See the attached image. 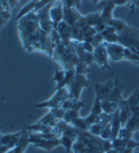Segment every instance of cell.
Listing matches in <instances>:
<instances>
[{"label":"cell","mask_w":139,"mask_h":153,"mask_svg":"<svg viewBox=\"0 0 139 153\" xmlns=\"http://www.w3.org/2000/svg\"><path fill=\"white\" fill-rule=\"evenodd\" d=\"M100 137L104 140H111V126L110 124L106 126L104 129L102 130V133L100 135Z\"/></svg>","instance_id":"obj_35"},{"label":"cell","mask_w":139,"mask_h":153,"mask_svg":"<svg viewBox=\"0 0 139 153\" xmlns=\"http://www.w3.org/2000/svg\"><path fill=\"white\" fill-rule=\"evenodd\" d=\"M18 30L26 52L44 53L49 57H53L54 49L51 33L41 28L35 12L31 11L18 20Z\"/></svg>","instance_id":"obj_1"},{"label":"cell","mask_w":139,"mask_h":153,"mask_svg":"<svg viewBox=\"0 0 139 153\" xmlns=\"http://www.w3.org/2000/svg\"><path fill=\"white\" fill-rule=\"evenodd\" d=\"M113 114H105V113H101L99 114V116L97 119V122L95 123H100L104 127L106 126H108L109 124L111 123V120H112Z\"/></svg>","instance_id":"obj_28"},{"label":"cell","mask_w":139,"mask_h":153,"mask_svg":"<svg viewBox=\"0 0 139 153\" xmlns=\"http://www.w3.org/2000/svg\"><path fill=\"white\" fill-rule=\"evenodd\" d=\"M136 7H139V0H138L137 3H136Z\"/></svg>","instance_id":"obj_46"},{"label":"cell","mask_w":139,"mask_h":153,"mask_svg":"<svg viewBox=\"0 0 139 153\" xmlns=\"http://www.w3.org/2000/svg\"><path fill=\"white\" fill-rule=\"evenodd\" d=\"M137 99H138V103H139V89H137Z\"/></svg>","instance_id":"obj_45"},{"label":"cell","mask_w":139,"mask_h":153,"mask_svg":"<svg viewBox=\"0 0 139 153\" xmlns=\"http://www.w3.org/2000/svg\"><path fill=\"white\" fill-rule=\"evenodd\" d=\"M69 98V90L68 88H62L58 91H56L55 94L53 95L51 99L40 102L38 104H35V107L37 108H59L61 107L63 102H65Z\"/></svg>","instance_id":"obj_6"},{"label":"cell","mask_w":139,"mask_h":153,"mask_svg":"<svg viewBox=\"0 0 139 153\" xmlns=\"http://www.w3.org/2000/svg\"><path fill=\"white\" fill-rule=\"evenodd\" d=\"M23 134V130L20 131V132L14 133V134H8V135H2L0 142H1V146H7L9 143H11L12 141L17 139L18 137H20L21 135Z\"/></svg>","instance_id":"obj_23"},{"label":"cell","mask_w":139,"mask_h":153,"mask_svg":"<svg viewBox=\"0 0 139 153\" xmlns=\"http://www.w3.org/2000/svg\"><path fill=\"white\" fill-rule=\"evenodd\" d=\"M111 126V140L114 138L118 137L120 129L122 128V122H121V117H120V109L118 108L117 111L113 114V117L110 123Z\"/></svg>","instance_id":"obj_21"},{"label":"cell","mask_w":139,"mask_h":153,"mask_svg":"<svg viewBox=\"0 0 139 153\" xmlns=\"http://www.w3.org/2000/svg\"><path fill=\"white\" fill-rule=\"evenodd\" d=\"M54 4H55V2L47 5L46 7L41 8L36 13L41 28L44 30L49 32V33H51V31L53 30V21H52L51 17H50V8L52 7V6Z\"/></svg>","instance_id":"obj_8"},{"label":"cell","mask_w":139,"mask_h":153,"mask_svg":"<svg viewBox=\"0 0 139 153\" xmlns=\"http://www.w3.org/2000/svg\"><path fill=\"white\" fill-rule=\"evenodd\" d=\"M114 87V80H108L104 84L95 83V93L98 95L100 100L109 99Z\"/></svg>","instance_id":"obj_13"},{"label":"cell","mask_w":139,"mask_h":153,"mask_svg":"<svg viewBox=\"0 0 139 153\" xmlns=\"http://www.w3.org/2000/svg\"><path fill=\"white\" fill-rule=\"evenodd\" d=\"M75 70H76V74L77 75H85L89 72V68H88V65L79 62L77 64V65L75 67Z\"/></svg>","instance_id":"obj_30"},{"label":"cell","mask_w":139,"mask_h":153,"mask_svg":"<svg viewBox=\"0 0 139 153\" xmlns=\"http://www.w3.org/2000/svg\"><path fill=\"white\" fill-rule=\"evenodd\" d=\"M11 15H10V11H8V10H5L3 8H1L0 10V20H1V27H3L8 21L10 19Z\"/></svg>","instance_id":"obj_34"},{"label":"cell","mask_w":139,"mask_h":153,"mask_svg":"<svg viewBox=\"0 0 139 153\" xmlns=\"http://www.w3.org/2000/svg\"><path fill=\"white\" fill-rule=\"evenodd\" d=\"M90 85V80L87 79L85 75H76L71 84L67 87L69 90V98L80 100V95L83 89Z\"/></svg>","instance_id":"obj_7"},{"label":"cell","mask_w":139,"mask_h":153,"mask_svg":"<svg viewBox=\"0 0 139 153\" xmlns=\"http://www.w3.org/2000/svg\"><path fill=\"white\" fill-rule=\"evenodd\" d=\"M19 1H20V0H8V5H9L10 9L14 8V7L19 4Z\"/></svg>","instance_id":"obj_40"},{"label":"cell","mask_w":139,"mask_h":153,"mask_svg":"<svg viewBox=\"0 0 139 153\" xmlns=\"http://www.w3.org/2000/svg\"><path fill=\"white\" fill-rule=\"evenodd\" d=\"M119 109H120V117L122 122V127H125L127 122L129 121L130 117L132 116L133 113L130 108V105L127 102V99H122L119 103Z\"/></svg>","instance_id":"obj_20"},{"label":"cell","mask_w":139,"mask_h":153,"mask_svg":"<svg viewBox=\"0 0 139 153\" xmlns=\"http://www.w3.org/2000/svg\"><path fill=\"white\" fill-rule=\"evenodd\" d=\"M28 141L29 143H33L35 148L44 149L47 151H51L54 148L61 145L60 138L55 139H44V138H35L31 137L28 133Z\"/></svg>","instance_id":"obj_10"},{"label":"cell","mask_w":139,"mask_h":153,"mask_svg":"<svg viewBox=\"0 0 139 153\" xmlns=\"http://www.w3.org/2000/svg\"><path fill=\"white\" fill-rule=\"evenodd\" d=\"M93 56H94V62L97 63L101 69H107V70L111 69L110 65H109L110 56H109L108 51H107V48L104 42L98 47L95 48Z\"/></svg>","instance_id":"obj_9"},{"label":"cell","mask_w":139,"mask_h":153,"mask_svg":"<svg viewBox=\"0 0 139 153\" xmlns=\"http://www.w3.org/2000/svg\"><path fill=\"white\" fill-rule=\"evenodd\" d=\"M113 3L116 6H122V5H127V0H112Z\"/></svg>","instance_id":"obj_41"},{"label":"cell","mask_w":139,"mask_h":153,"mask_svg":"<svg viewBox=\"0 0 139 153\" xmlns=\"http://www.w3.org/2000/svg\"><path fill=\"white\" fill-rule=\"evenodd\" d=\"M105 153H119V151H118V150H116V149H111L110 150L107 151V152H105Z\"/></svg>","instance_id":"obj_43"},{"label":"cell","mask_w":139,"mask_h":153,"mask_svg":"<svg viewBox=\"0 0 139 153\" xmlns=\"http://www.w3.org/2000/svg\"><path fill=\"white\" fill-rule=\"evenodd\" d=\"M137 1L138 0H127V6L129 7L130 10H131V13L134 12V7H136Z\"/></svg>","instance_id":"obj_39"},{"label":"cell","mask_w":139,"mask_h":153,"mask_svg":"<svg viewBox=\"0 0 139 153\" xmlns=\"http://www.w3.org/2000/svg\"><path fill=\"white\" fill-rule=\"evenodd\" d=\"M63 12H64L63 20H65L71 26H73L83 17V15L79 13V10L75 7H63Z\"/></svg>","instance_id":"obj_18"},{"label":"cell","mask_w":139,"mask_h":153,"mask_svg":"<svg viewBox=\"0 0 139 153\" xmlns=\"http://www.w3.org/2000/svg\"><path fill=\"white\" fill-rule=\"evenodd\" d=\"M72 26L68 24L65 20H62L61 22L59 24L57 30L59 32V34L62 40V42L66 46L70 45V42H71V34H72Z\"/></svg>","instance_id":"obj_16"},{"label":"cell","mask_w":139,"mask_h":153,"mask_svg":"<svg viewBox=\"0 0 139 153\" xmlns=\"http://www.w3.org/2000/svg\"><path fill=\"white\" fill-rule=\"evenodd\" d=\"M50 17L53 21V29L57 30L59 24L64 19L63 4L61 0H58L50 8Z\"/></svg>","instance_id":"obj_12"},{"label":"cell","mask_w":139,"mask_h":153,"mask_svg":"<svg viewBox=\"0 0 139 153\" xmlns=\"http://www.w3.org/2000/svg\"><path fill=\"white\" fill-rule=\"evenodd\" d=\"M82 45H83V49L85 50V51H87V52H89V53H94V51H95V48H94V46L92 45V43L91 42H82Z\"/></svg>","instance_id":"obj_36"},{"label":"cell","mask_w":139,"mask_h":153,"mask_svg":"<svg viewBox=\"0 0 139 153\" xmlns=\"http://www.w3.org/2000/svg\"><path fill=\"white\" fill-rule=\"evenodd\" d=\"M134 132L131 131L130 129H128L127 127H122L120 129V132L118 135V137L120 138H125V139H130L133 138Z\"/></svg>","instance_id":"obj_31"},{"label":"cell","mask_w":139,"mask_h":153,"mask_svg":"<svg viewBox=\"0 0 139 153\" xmlns=\"http://www.w3.org/2000/svg\"><path fill=\"white\" fill-rule=\"evenodd\" d=\"M100 5L102 7L100 19L103 22L108 26L109 22L113 19L112 11H113L114 7H116V5L113 3L112 0H105V1L100 2Z\"/></svg>","instance_id":"obj_15"},{"label":"cell","mask_w":139,"mask_h":153,"mask_svg":"<svg viewBox=\"0 0 139 153\" xmlns=\"http://www.w3.org/2000/svg\"><path fill=\"white\" fill-rule=\"evenodd\" d=\"M50 112L52 113V114L55 116L56 119H59V120H63V117L65 115L66 111L64 110L62 107H59V108H52L50 109Z\"/></svg>","instance_id":"obj_33"},{"label":"cell","mask_w":139,"mask_h":153,"mask_svg":"<svg viewBox=\"0 0 139 153\" xmlns=\"http://www.w3.org/2000/svg\"><path fill=\"white\" fill-rule=\"evenodd\" d=\"M108 25L112 26V27L117 30V32H121V31H122V30H124V28L127 26V24L124 22V21H123L122 19H114V18L110 21Z\"/></svg>","instance_id":"obj_26"},{"label":"cell","mask_w":139,"mask_h":153,"mask_svg":"<svg viewBox=\"0 0 139 153\" xmlns=\"http://www.w3.org/2000/svg\"><path fill=\"white\" fill-rule=\"evenodd\" d=\"M103 129H104V126L100 123H94V124H92L90 126L88 131H89L91 134H93L94 136L100 137Z\"/></svg>","instance_id":"obj_29"},{"label":"cell","mask_w":139,"mask_h":153,"mask_svg":"<svg viewBox=\"0 0 139 153\" xmlns=\"http://www.w3.org/2000/svg\"><path fill=\"white\" fill-rule=\"evenodd\" d=\"M118 34L119 43L139 56V30L136 27L127 25Z\"/></svg>","instance_id":"obj_3"},{"label":"cell","mask_w":139,"mask_h":153,"mask_svg":"<svg viewBox=\"0 0 139 153\" xmlns=\"http://www.w3.org/2000/svg\"><path fill=\"white\" fill-rule=\"evenodd\" d=\"M124 90H125V83L122 81L119 78H116L114 79V87L109 100L119 104L120 102L122 100V92Z\"/></svg>","instance_id":"obj_17"},{"label":"cell","mask_w":139,"mask_h":153,"mask_svg":"<svg viewBox=\"0 0 139 153\" xmlns=\"http://www.w3.org/2000/svg\"><path fill=\"white\" fill-rule=\"evenodd\" d=\"M107 51H108L109 56L111 61H122L124 60V49L125 47L122 45L121 43H109L104 42Z\"/></svg>","instance_id":"obj_11"},{"label":"cell","mask_w":139,"mask_h":153,"mask_svg":"<svg viewBox=\"0 0 139 153\" xmlns=\"http://www.w3.org/2000/svg\"><path fill=\"white\" fill-rule=\"evenodd\" d=\"M133 151H134L133 149H129V148H127V147H126V148L121 149V150L119 151V153H133Z\"/></svg>","instance_id":"obj_42"},{"label":"cell","mask_w":139,"mask_h":153,"mask_svg":"<svg viewBox=\"0 0 139 153\" xmlns=\"http://www.w3.org/2000/svg\"><path fill=\"white\" fill-rule=\"evenodd\" d=\"M76 70L75 68L73 69H69V70H55L54 76L52 78V81H55L56 87H55V91H58L62 88H67L69 87L73 79H75L76 76Z\"/></svg>","instance_id":"obj_5"},{"label":"cell","mask_w":139,"mask_h":153,"mask_svg":"<svg viewBox=\"0 0 139 153\" xmlns=\"http://www.w3.org/2000/svg\"><path fill=\"white\" fill-rule=\"evenodd\" d=\"M60 141H61V145L66 149L67 153H70L71 150L72 149V147L74 145V141L73 139H71V137H67V136H62L60 137Z\"/></svg>","instance_id":"obj_27"},{"label":"cell","mask_w":139,"mask_h":153,"mask_svg":"<svg viewBox=\"0 0 139 153\" xmlns=\"http://www.w3.org/2000/svg\"><path fill=\"white\" fill-rule=\"evenodd\" d=\"M54 60L57 63H59L63 68V69H65V70L75 68V67L80 61L76 53L75 45H74L73 41H71L70 42V45H67V49L65 53H64L61 56L54 58Z\"/></svg>","instance_id":"obj_4"},{"label":"cell","mask_w":139,"mask_h":153,"mask_svg":"<svg viewBox=\"0 0 139 153\" xmlns=\"http://www.w3.org/2000/svg\"><path fill=\"white\" fill-rule=\"evenodd\" d=\"M73 101H74V99H72V98H68V99L63 102V104H62L61 107H62L65 111L69 110V109H71V105H72V103H73Z\"/></svg>","instance_id":"obj_37"},{"label":"cell","mask_w":139,"mask_h":153,"mask_svg":"<svg viewBox=\"0 0 139 153\" xmlns=\"http://www.w3.org/2000/svg\"><path fill=\"white\" fill-rule=\"evenodd\" d=\"M101 108H102L103 113L108 114H113L117 111V109L119 108V104L110 101L109 99L102 100L101 101Z\"/></svg>","instance_id":"obj_22"},{"label":"cell","mask_w":139,"mask_h":153,"mask_svg":"<svg viewBox=\"0 0 139 153\" xmlns=\"http://www.w3.org/2000/svg\"><path fill=\"white\" fill-rule=\"evenodd\" d=\"M63 7H75L78 10L81 8V0H61Z\"/></svg>","instance_id":"obj_32"},{"label":"cell","mask_w":139,"mask_h":153,"mask_svg":"<svg viewBox=\"0 0 139 153\" xmlns=\"http://www.w3.org/2000/svg\"><path fill=\"white\" fill-rule=\"evenodd\" d=\"M80 111L76 110V109H70V110H67L65 113V115L63 117V120L68 124H71L74 119L79 118L80 116Z\"/></svg>","instance_id":"obj_24"},{"label":"cell","mask_w":139,"mask_h":153,"mask_svg":"<svg viewBox=\"0 0 139 153\" xmlns=\"http://www.w3.org/2000/svg\"><path fill=\"white\" fill-rule=\"evenodd\" d=\"M6 153H16V148H15V149H10V150L7 151Z\"/></svg>","instance_id":"obj_44"},{"label":"cell","mask_w":139,"mask_h":153,"mask_svg":"<svg viewBox=\"0 0 139 153\" xmlns=\"http://www.w3.org/2000/svg\"><path fill=\"white\" fill-rule=\"evenodd\" d=\"M106 27H107V25L103 22V21L100 19L98 22L95 24V30H97V31L98 32H102L105 29H106Z\"/></svg>","instance_id":"obj_38"},{"label":"cell","mask_w":139,"mask_h":153,"mask_svg":"<svg viewBox=\"0 0 139 153\" xmlns=\"http://www.w3.org/2000/svg\"><path fill=\"white\" fill-rule=\"evenodd\" d=\"M103 113L102 111V108H101V100L98 95L95 94V102H94V104H93V107L91 109V112H90V114L87 116V117H84L85 121H86L88 126L90 127V126L94 123L97 122V119L98 117L99 116V114Z\"/></svg>","instance_id":"obj_14"},{"label":"cell","mask_w":139,"mask_h":153,"mask_svg":"<svg viewBox=\"0 0 139 153\" xmlns=\"http://www.w3.org/2000/svg\"><path fill=\"white\" fill-rule=\"evenodd\" d=\"M74 45H75V49H76V53L79 57V61L82 63H84L86 65H91L94 62V56L92 53H89L87 51H85L82 45V42L73 41Z\"/></svg>","instance_id":"obj_19"},{"label":"cell","mask_w":139,"mask_h":153,"mask_svg":"<svg viewBox=\"0 0 139 153\" xmlns=\"http://www.w3.org/2000/svg\"><path fill=\"white\" fill-rule=\"evenodd\" d=\"M103 141L100 137L94 136L89 131L78 129V138L74 142V153H105Z\"/></svg>","instance_id":"obj_2"},{"label":"cell","mask_w":139,"mask_h":153,"mask_svg":"<svg viewBox=\"0 0 139 153\" xmlns=\"http://www.w3.org/2000/svg\"><path fill=\"white\" fill-rule=\"evenodd\" d=\"M71 125L72 126H74L75 128H77V129L83 130V131H88V129H89V126H88L86 121H85V119L82 118V117L74 119L73 121L71 123Z\"/></svg>","instance_id":"obj_25"}]
</instances>
